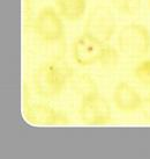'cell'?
Returning <instances> with one entry per match:
<instances>
[{
	"label": "cell",
	"mask_w": 150,
	"mask_h": 159,
	"mask_svg": "<svg viewBox=\"0 0 150 159\" xmlns=\"http://www.w3.org/2000/svg\"><path fill=\"white\" fill-rule=\"evenodd\" d=\"M74 70L61 59H51L43 63L34 75L35 92L45 99L59 97L69 84Z\"/></svg>",
	"instance_id": "6da1fadb"
},
{
	"label": "cell",
	"mask_w": 150,
	"mask_h": 159,
	"mask_svg": "<svg viewBox=\"0 0 150 159\" xmlns=\"http://www.w3.org/2000/svg\"><path fill=\"white\" fill-rule=\"evenodd\" d=\"M117 45L119 52L126 57L143 58L150 51V31L139 22L128 23L118 31Z\"/></svg>",
	"instance_id": "7a4b0ae2"
},
{
	"label": "cell",
	"mask_w": 150,
	"mask_h": 159,
	"mask_svg": "<svg viewBox=\"0 0 150 159\" xmlns=\"http://www.w3.org/2000/svg\"><path fill=\"white\" fill-rule=\"evenodd\" d=\"M115 31L117 21L109 6L99 4L89 12L83 26V34L101 43H109Z\"/></svg>",
	"instance_id": "3957f363"
},
{
	"label": "cell",
	"mask_w": 150,
	"mask_h": 159,
	"mask_svg": "<svg viewBox=\"0 0 150 159\" xmlns=\"http://www.w3.org/2000/svg\"><path fill=\"white\" fill-rule=\"evenodd\" d=\"M36 36L44 43H58L64 40V23L60 14L52 6L40 9L32 21Z\"/></svg>",
	"instance_id": "277c9868"
},
{
	"label": "cell",
	"mask_w": 150,
	"mask_h": 159,
	"mask_svg": "<svg viewBox=\"0 0 150 159\" xmlns=\"http://www.w3.org/2000/svg\"><path fill=\"white\" fill-rule=\"evenodd\" d=\"M79 116L82 123L90 125H102L113 122L110 103L98 92L81 98Z\"/></svg>",
	"instance_id": "5b68a950"
},
{
	"label": "cell",
	"mask_w": 150,
	"mask_h": 159,
	"mask_svg": "<svg viewBox=\"0 0 150 159\" xmlns=\"http://www.w3.org/2000/svg\"><path fill=\"white\" fill-rule=\"evenodd\" d=\"M107 43H101L90 36L82 34L76 37L72 45V56L80 66L99 64Z\"/></svg>",
	"instance_id": "8992f818"
},
{
	"label": "cell",
	"mask_w": 150,
	"mask_h": 159,
	"mask_svg": "<svg viewBox=\"0 0 150 159\" xmlns=\"http://www.w3.org/2000/svg\"><path fill=\"white\" fill-rule=\"evenodd\" d=\"M24 116L27 121L36 125H57L71 123L65 111L56 109L45 103H29L24 101Z\"/></svg>",
	"instance_id": "52a82bcc"
},
{
	"label": "cell",
	"mask_w": 150,
	"mask_h": 159,
	"mask_svg": "<svg viewBox=\"0 0 150 159\" xmlns=\"http://www.w3.org/2000/svg\"><path fill=\"white\" fill-rule=\"evenodd\" d=\"M113 103L117 111L121 113H134L141 108L143 97L133 86L121 81L113 91Z\"/></svg>",
	"instance_id": "ba28073f"
},
{
	"label": "cell",
	"mask_w": 150,
	"mask_h": 159,
	"mask_svg": "<svg viewBox=\"0 0 150 159\" xmlns=\"http://www.w3.org/2000/svg\"><path fill=\"white\" fill-rule=\"evenodd\" d=\"M56 9L62 19L75 22L85 13L87 0H54Z\"/></svg>",
	"instance_id": "9c48e42d"
},
{
	"label": "cell",
	"mask_w": 150,
	"mask_h": 159,
	"mask_svg": "<svg viewBox=\"0 0 150 159\" xmlns=\"http://www.w3.org/2000/svg\"><path fill=\"white\" fill-rule=\"evenodd\" d=\"M69 85L72 89H74V92L81 98L91 94V93L98 92L96 83L94 81L90 75H85V73H80V72L77 73L74 71L69 79Z\"/></svg>",
	"instance_id": "30bf717a"
},
{
	"label": "cell",
	"mask_w": 150,
	"mask_h": 159,
	"mask_svg": "<svg viewBox=\"0 0 150 159\" xmlns=\"http://www.w3.org/2000/svg\"><path fill=\"white\" fill-rule=\"evenodd\" d=\"M134 77L142 86L150 89V59L139 62L134 69Z\"/></svg>",
	"instance_id": "8fae6325"
},
{
	"label": "cell",
	"mask_w": 150,
	"mask_h": 159,
	"mask_svg": "<svg viewBox=\"0 0 150 159\" xmlns=\"http://www.w3.org/2000/svg\"><path fill=\"white\" fill-rule=\"evenodd\" d=\"M118 59H119V50H117L115 48L111 47L107 43L104 55L102 57V61L99 62V65L106 69V70H112L117 66Z\"/></svg>",
	"instance_id": "7c38bea8"
},
{
	"label": "cell",
	"mask_w": 150,
	"mask_h": 159,
	"mask_svg": "<svg viewBox=\"0 0 150 159\" xmlns=\"http://www.w3.org/2000/svg\"><path fill=\"white\" fill-rule=\"evenodd\" d=\"M112 4L115 5V7L120 13L123 14H128L132 15L135 12L137 5H134L135 2H139L140 0H111Z\"/></svg>",
	"instance_id": "4fadbf2b"
},
{
	"label": "cell",
	"mask_w": 150,
	"mask_h": 159,
	"mask_svg": "<svg viewBox=\"0 0 150 159\" xmlns=\"http://www.w3.org/2000/svg\"><path fill=\"white\" fill-rule=\"evenodd\" d=\"M139 111L142 114L143 119L150 121V92L143 97V101H142L141 108Z\"/></svg>",
	"instance_id": "5bb4252c"
},
{
	"label": "cell",
	"mask_w": 150,
	"mask_h": 159,
	"mask_svg": "<svg viewBox=\"0 0 150 159\" xmlns=\"http://www.w3.org/2000/svg\"><path fill=\"white\" fill-rule=\"evenodd\" d=\"M23 1H24V12H26V26H29L31 18V0H23Z\"/></svg>",
	"instance_id": "9a60e30c"
},
{
	"label": "cell",
	"mask_w": 150,
	"mask_h": 159,
	"mask_svg": "<svg viewBox=\"0 0 150 159\" xmlns=\"http://www.w3.org/2000/svg\"><path fill=\"white\" fill-rule=\"evenodd\" d=\"M148 7H149V9H150V0H148Z\"/></svg>",
	"instance_id": "2e32d148"
}]
</instances>
